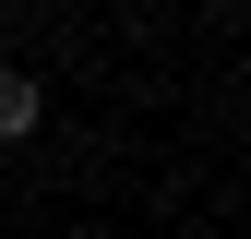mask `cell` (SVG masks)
Listing matches in <instances>:
<instances>
[{"label":"cell","instance_id":"cell-1","mask_svg":"<svg viewBox=\"0 0 251 239\" xmlns=\"http://www.w3.org/2000/svg\"><path fill=\"white\" fill-rule=\"evenodd\" d=\"M36 132H48V84L0 60V143H36Z\"/></svg>","mask_w":251,"mask_h":239}]
</instances>
